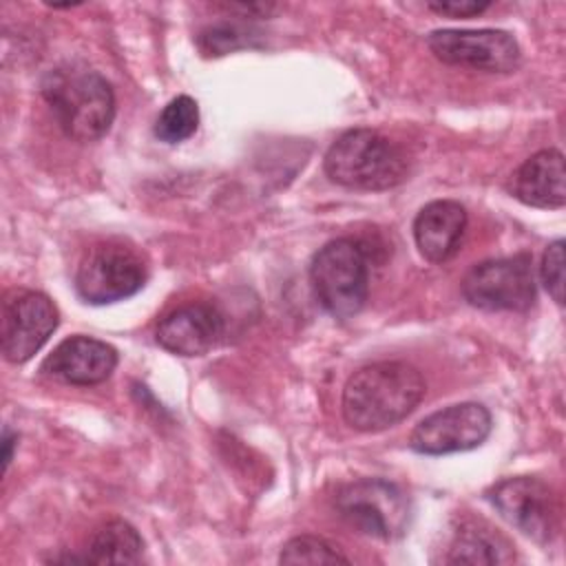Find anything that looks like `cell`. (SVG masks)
Returning a JSON list of instances; mask_svg holds the SVG:
<instances>
[{"instance_id": "obj_1", "label": "cell", "mask_w": 566, "mask_h": 566, "mask_svg": "<svg viewBox=\"0 0 566 566\" xmlns=\"http://www.w3.org/2000/svg\"><path fill=\"white\" fill-rule=\"evenodd\" d=\"M427 391L422 374L402 360H380L354 371L343 389V418L356 431H382L407 418Z\"/></svg>"}, {"instance_id": "obj_2", "label": "cell", "mask_w": 566, "mask_h": 566, "mask_svg": "<svg viewBox=\"0 0 566 566\" xmlns=\"http://www.w3.org/2000/svg\"><path fill=\"white\" fill-rule=\"evenodd\" d=\"M42 97L60 128L75 142L104 137L115 117V93L104 75L86 64L66 62L42 80Z\"/></svg>"}, {"instance_id": "obj_3", "label": "cell", "mask_w": 566, "mask_h": 566, "mask_svg": "<svg viewBox=\"0 0 566 566\" xmlns=\"http://www.w3.org/2000/svg\"><path fill=\"white\" fill-rule=\"evenodd\" d=\"M325 175L349 190H389L407 179V153L371 128L343 133L325 153Z\"/></svg>"}, {"instance_id": "obj_4", "label": "cell", "mask_w": 566, "mask_h": 566, "mask_svg": "<svg viewBox=\"0 0 566 566\" xmlns=\"http://www.w3.org/2000/svg\"><path fill=\"white\" fill-rule=\"evenodd\" d=\"M310 281L316 301L338 321L356 316L369 294V263L356 239L327 241L312 259Z\"/></svg>"}, {"instance_id": "obj_5", "label": "cell", "mask_w": 566, "mask_h": 566, "mask_svg": "<svg viewBox=\"0 0 566 566\" xmlns=\"http://www.w3.org/2000/svg\"><path fill=\"white\" fill-rule=\"evenodd\" d=\"M334 506L352 528L385 542L402 537L411 515L402 489L380 478H365L340 486Z\"/></svg>"}, {"instance_id": "obj_6", "label": "cell", "mask_w": 566, "mask_h": 566, "mask_svg": "<svg viewBox=\"0 0 566 566\" xmlns=\"http://www.w3.org/2000/svg\"><path fill=\"white\" fill-rule=\"evenodd\" d=\"M462 296L486 312H524L535 303L533 256L526 252L475 263L462 279Z\"/></svg>"}, {"instance_id": "obj_7", "label": "cell", "mask_w": 566, "mask_h": 566, "mask_svg": "<svg viewBox=\"0 0 566 566\" xmlns=\"http://www.w3.org/2000/svg\"><path fill=\"white\" fill-rule=\"evenodd\" d=\"M146 283L144 259L124 243L88 248L75 272V290L91 305H106L137 294Z\"/></svg>"}, {"instance_id": "obj_8", "label": "cell", "mask_w": 566, "mask_h": 566, "mask_svg": "<svg viewBox=\"0 0 566 566\" xmlns=\"http://www.w3.org/2000/svg\"><path fill=\"white\" fill-rule=\"evenodd\" d=\"M489 500L495 511L522 535L537 544H551L562 526V506L555 491L539 478L517 475L500 480Z\"/></svg>"}, {"instance_id": "obj_9", "label": "cell", "mask_w": 566, "mask_h": 566, "mask_svg": "<svg viewBox=\"0 0 566 566\" xmlns=\"http://www.w3.org/2000/svg\"><path fill=\"white\" fill-rule=\"evenodd\" d=\"M427 46L444 64L486 73H513L522 62L517 40L500 29H438Z\"/></svg>"}, {"instance_id": "obj_10", "label": "cell", "mask_w": 566, "mask_h": 566, "mask_svg": "<svg viewBox=\"0 0 566 566\" xmlns=\"http://www.w3.org/2000/svg\"><path fill=\"white\" fill-rule=\"evenodd\" d=\"M491 427L493 420L484 405L460 402L420 420L409 436V447L424 455L469 451L489 438Z\"/></svg>"}, {"instance_id": "obj_11", "label": "cell", "mask_w": 566, "mask_h": 566, "mask_svg": "<svg viewBox=\"0 0 566 566\" xmlns=\"http://www.w3.org/2000/svg\"><path fill=\"white\" fill-rule=\"evenodd\" d=\"M60 321L55 303L33 290L7 296L2 305V354L9 363H27L55 332Z\"/></svg>"}, {"instance_id": "obj_12", "label": "cell", "mask_w": 566, "mask_h": 566, "mask_svg": "<svg viewBox=\"0 0 566 566\" xmlns=\"http://www.w3.org/2000/svg\"><path fill=\"white\" fill-rule=\"evenodd\" d=\"M223 336V314L203 301L186 303L170 310L159 323L157 343L177 356H203Z\"/></svg>"}, {"instance_id": "obj_13", "label": "cell", "mask_w": 566, "mask_h": 566, "mask_svg": "<svg viewBox=\"0 0 566 566\" xmlns=\"http://www.w3.org/2000/svg\"><path fill=\"white\" fill-rule=\"evenodd\" d=\"M117 367L113 345L93 336L64 338L42 363V371L77 387L104 382Z\"/></svg>"}, {"instance_id": "obj_14", "label": "cell", "mask_w": 566, "mask_h": 566, "mask_svg": "<svg viewBox=\"0 0 566 566\" xmlns=\"http://www.w3.org/2000/svg\"><path fill=\"white\" fill-rule=\"evenodd\" d=\"M511 195L533 208H562L566 203V168L557 148L531 155L509 179Z\"/></svg>"}, {"instance_id": "obj_15", "label": "cell", "mask_w": 566, "mask_h": 566, "mask_svg": "<svg viewBox=\"0 0 566 566\" xmlns=\"http://www.w3.org/2000/svg\"><path fill=\"white\" fill-rule=\"evenodd\" d=\"M467 230V210L451 199L427 203L413 219V239L420 254L431 263L451 259Z\"/></svg>"}, {"instance_id": "obj_16", "label": "cell", "mask_w": 566, "mask_h": 566, "mask_svg": "<svg viewBox=\"0 0 566 566\" xmlns=\"http://www.w3.org/2000/svg\"><path fill=\"white\" fill-rule=\"evenodd\" d=\"M515 551L511 542L484 522H467L455 531L449 548V564H511Z\"/></svg>"}, {"instance_id": "obj_17", "label": "cell", "mask_w": 566, "mask_h": 566, "mask_svg": "<svg viewBox=\"0 0 566 566\" xmlns=\"http://www.w3.org/2000/svg\"><path fill=\"white\" fill-rule=\"evenodd\" d=\"M84 559L91 564H139L144 539L128 522L111 520L91 535Z\"/></svg>"}, {"instance_id": "obj_18", "label": "cell", "mask_w": 566, "mask_h": 566, "mask_svg": "<svg viewBox=\"0 0 566 566\" xmlns=\"http://www.w3.org/2000/svg\"><path fill=\"white\" fill-rule=\"evenodd\" d=\"M199 126V106L190 95L170 99L155 122V137L166 144H179L195 135Z\"/></svg>"}, {"instance_id": "obj_19", "label": "cell", "mask_w": 566, "mask_h": 566, "mask_svg": "<svg viewBox=\"0 0 566 566\" xmlns=\"http://www.w3.org/2000/svg\"><path fill=\"white\" fill-rule=\"evenodd\" d=\"M256 38H259V33L252 31L250 24H241L237 20H223V22L201 29V33L197 35V46L203 55L217 57V55H226L237 49L256 46V42H254Z\"/></svg>"}, {"instance_id": "obj_20", "label": "cell", "mask_w": 566, "mask_h": 566, "mask_svg": "<svg viewBox=\"0 0 566 566\" xmlns=\"http://www.w3.org/2000/svg\"><path fill=\"white\" fill-rule=\"evenodd\" d=\"M279 562L281 564H336V562H349V557L343 555L323 537L298 535V537H292L281 548Z\"/></svg>"}, {"instance_id": "obj_21", "label": "cell", "mask_w": 566, "mask_h": 566, "mask_svg": "<svg viewBox=\"0 0 566 566\" xmlns=\"http://www.w3.org/2000/svg\"><path fill=\"white\" fill-rule=\"evenodd\" d=\"M539 276L546 292L553 296V301L562 305L564 303V241L562 239L546 245L542 265H539Z\"/></svg>"}, {"instance_id": "obj_22", "label": "cell", "mask_w": 566, "mask_h": 566, "mask_svg": "<svg viewBox=\"0 0 566 566\" xmlns=\"http://www.w3.org/2000/svg\"><path fill=\"white\" fill-rule=\"evenodd\" d=\"M491 2L486 0H442V2H427V9L440 15H451V18H471L489 9Z\"/></svg>"}, {"instance_id": "obj_23", "label": "cell", "mask_w": 566, "mask_h": 566, "mask_svg": "<svg viewBox=\"0 0 566 566\" xmlns=\"http://www.w3.org/2000/svg\"><path fill=\"white\" fill-rule=\"evenodd\" d=\"M18 444V433H13L9 427L2 429V471L9 469L13 460V449Z\"/></svg>"}]
</instances>
